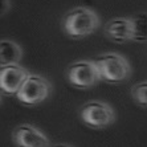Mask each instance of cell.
Returning a JSON list of instances; mask_svg holds the SVG:
<instances>
[{"label":"cell","instance_id":"obj_1","mask_svg":"<svg viewBox=\"0 0 147 147\" xmlns=\"http://www.w3.org/2000/svg\"><path fill=\"white\" fill-rule=\"evenodd\" d=\"M99 27V17L88 7H76L62 19V29L70 38H84L94 33Z\"/></svg>","mask_w":147,"mask_h":147},{"label":"cell","instance_id":"obj_2","mask_svg":"<svg viewBox=\"0 0 147 147\" xmlns=\"http://www.w3.org/2000/svg\"><path fill=\"white\" fill-rule=\"evenodd\" d=\"M101 80L109 84H119L127 80L131 74V66L126 58L119 53H105L96 58Z\"/></svg>","mask_w":147,"mask_h":147},{"label":"cell","instance_id":"obj_3","mask_svg":"<svg viewBox=\"0 0 147 147\" xmlns=\"http://www.w3.org/2000/svg\"><path fill=\"white\" fill-rule=\"evenodd\" d=\"M52 93V85L47 78L36 74H28L21 88L16 93L20 102L28 106L38 105L48 98Z\"/></svg>","mask_w":147,"mask_h":147},{"label":"cell","instance_id":"obj_4","mask_svg":"<svg viewBox=\"0 0 147 147\" xmlns=\"http://www.w3.org/2000/svg\"><path fill=\"white\" fill-rule=\"evenodd\" d=\"M82 122L93 129H105L115 121V111L109 103L92 101L85 103L81 109Z\"/></svg>","mask_w":147,"mask_h":147},{"label":"cell","instance_id":"obj_5","mask_svg":"<svg viewBox=\"0 0 147 147\" xmlns=\"http://www.w3.org/2000/svg\"><path fill=\"white\" fill-rule=\"evenodd\" d=\"M66 78L74 88L89 89L93 88L98 81H101V76L96 62L82 60V61L73 62L66 69Z\"/></svg>","mask_w":147,"mask_h":147},{"label":"cell","instance_id":"obj_6","mask_svg":"<svg viewBox=\"0 0 147 147\" xmlns=\"http://www.w3.org/2000/svg\"><path fill=\"white\" fill-rule=\"evenodd\" d=\"M12 142L17 147H49L51 142L44 133L33 125H20L12 133Z\"/></svg>","mask_w":147,"mask_h":147},{"label":"cell","instance_id":"obj_7","mask_svg":"<svg viewBox=\"0 0 147 147\" xmlns=\"http://www.w3.org/2000/svg\"><path fill=\"white\" fill-rule=\"evenodd\" d=\"M29 72L19 64L0 69V90L7 96H16Z\"/></svg>","mask_w":147,"mask_h":147},{"label":"cell","instance_id":"obj_8","mask_svg":"<svg viewBox=\"0 0 147 147\" xmlns=\"http://www.w3.org/2000/svg\"><path fill=\"white\" fill-rule=\"evenodd\" d=\"M105 34L117 44H125L133 38L130 17H115L105 25Z\"/></svg>","mask_w":147,"mask_h":147},{"label":"cell","instance_id":"obj_9","mask_svg":"<svg viewBox=\"0 0 147 147\" xmlns=\"http://www.w3.org/2000/svg\"><path fill=\"white\" fill-rule=\"evenodd\" d=\"M23 58V49L12 40H0V68L16 65Z\"/></svg>","mask_w":147,"mask_h":147},{"label":"cell","instance_id":"obj_10","mask_svg":"<svg viewBox=\"0 0 147 147\" xmlns=\"http://www.w3.org/2000/svg\"><path fill=\"white\" fill-rule=\"evenodd\" d=\"M131 29H133V38L135 42H146V12L138 13L130 19Z\"/></svg>","mask_w":147,"mask_h":147},{"label":"cell","instance_id":"obj_11","mask_svg":"<svg viewBox=\"0 0 147 147\" xmlns=\"http://www.w3.org/2000/svg\"><path fill=\"white\" fill-rule=\"evenodd\" d=\"M131 97L138 105L146 106L147 103V82L143 81L140 84H137L131 88Z\"/></svg>","mask_w":147,"mask_h":147},{"label":"cell","instance_id":"obj_12","mask_svg":"<svg viewBox=\"0 0 147 147\" xmlns=\"http://www.w3.org/2000/svg\"><path fill=\"white\" fill-rule=\"evenodd\" d=\"M11 8V1L9 0H0V16L5 15Z\"/></svg>","mask_w":147,"mask_h":147},{"label":"cell","instance_id":"obj_13","mask_svg":"<svg viewBox=\"0 0 147 147\" xmlns=\"http://www.w3.org/2000/svg\"><path fill=\"white\" fill-rule=\"evenodd\" d=\"M49 147H73L70 144H66V143H58V144H51Z\"/></svg>","mask_w":147,"mask_h":147},{"label":"cell","instance_id":"obj_14","mask_svg":"<svg viewBox=\"0 0 147 147\" xmlns=\"http://www.w3.org/2000/svg\"><path fill=\"white\" fill-rule=\"evenodd\" d=\"M0 103H1V97H0Z\"/></svg>","mask_w":147,"mask_h":147}]
</instances>
